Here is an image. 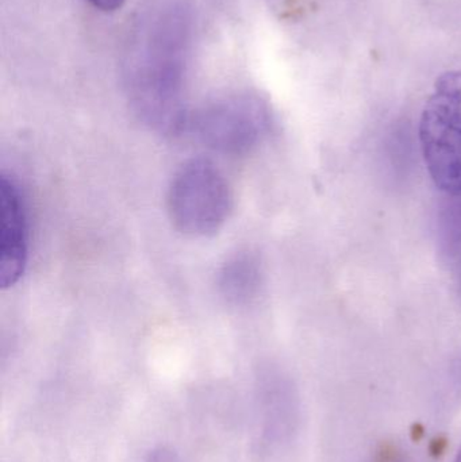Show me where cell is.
Masks as SVG:
<instances>
[{"label":"cell","mask_w":461,"mask_h":462,"mask_svg":"<svg viewBox=\"0 0 461 462\" xmlns=\"http://www.w3.org/2000/svg\"><path fill=\"white\" fill-rule=\"evenodd\" d=\"M192 38L194 14L187 0H148L130 29L124 92L133 113L160 134L184 133Z\"/></svg>","instance_id":"1"},{"label":"cell","mask_w":461,"mask_h":462,"mask_svg":"<svg viewBox=\"0 0 461 462\" xmlns=\"http://www.w3.org/2000/svg\"><path fill=\"white\" fill-rule=\"evenodd\" d=\"M428 172L440 191L461 195V70L436 80L419 127Z\"/></svg>","instance_id":"2"},{"label":"cell","mask_w":461,"mask_h":462,"mask_svg":"<svg viewBox=\"0 0 461 462\" xmlns=\"http://www.w3.org/2000/svg\"><path fill=\"white\" fill-rule=\"evenodd\" d=\"M272 129L268 103L252 92L219 97L189 113L184 133L211 151L229 156L254 152Z\"/></svg>","instance_id":"3"},{"label":"cell","mask_w":461,"mask_h":462,"mask_svg":"<svg viewBox=\"0 0 461 462\" xmlns=\"http://www.w3.org/2000/svg\"><path fill=\"white\" fill-rule=\"evenodd\" d=\"M232 189L213 162L192 159L173 176L167 195L172 226L183 236L205 238L218 233L232 211Z\"/></svg>","instance_id":"4"},{"label":"cell","mask_w":461,"mask_h":462,"mask_svg":"<svg viewBox=\"0 0 461 462\" xmlns=\"http://www.w3.org/2000/svg\"><path fill=\"white\" fill-rule=\"evenodd\" d=\"M29 257L26 206L18 184L2 176L0 183V285L14 287L24 274Z\"/></svg>","instance_id":"5"},{"label":"cell","mask_w":461,"mask_h":462,"mask_svg":"<svg viewBox=\"0 0 461 462\" xmlns=\"http://www.w3.org/2000/svg\"><path fill=\"white\" fill-rule=\"evenodd\" d=\"M260 282L259 261L254 255L241 253L222 266L218 276L219 292L230 304L241 306L254 299L259 292Z\"/></svg>","instance_id":"6"},{"label":"cell","mask_w":461,"mask_h":462,"mask_svg":"<svg viewBox=\"0 0 461 462\" xmlns=\"http://www.w3.org/2000/svg\"><path fill=\"white\" fill-rule=\"evenodd\" d=\"M87 2L102 13L111 14L118 11L126 0H87Z\"/></svg>","instance_id":"7"},{"label":"cell","mask_w":461,"mask_h":462,"mask_svg":"<svg viewBox=\"0 0 461 462\" xmlns=\"http://www.w3.org/2000/svg\"><path fill=\"white\" fill-rule=\"evenodd\" d=\"M148 462H180V460H179L178 456L172 450L161 448V449L154 450L153 453H151Z\"/></svg>","instance_id":"8"},{"label":"cell","mask_w":461,"mask_h":462,"mask_svg":"<svg viewBox=\"0 0 461 462\" xmlns=\"http://www.w3.org/2000/svg\"><path fill=\"white\" fill-rule=\"evenodd\" d=\"M457 285H459V292L461 298V258L459 263V272H457Z\"/></svg>","instance_id":"9"},{"label":"cell","mask_w":461,"mask_h":462,"mask_svg":"<svg viewBox=\"0 0 461 462\" xmlns=\"http://www.w3.org/2000/svg\"><path fill=\"white\" fill-rule=\"evenodd\" d=\"M455 462H461V448L459 453H457L456 460H455Z\"/></svg>","instance_id":"10"}]
</instances>
